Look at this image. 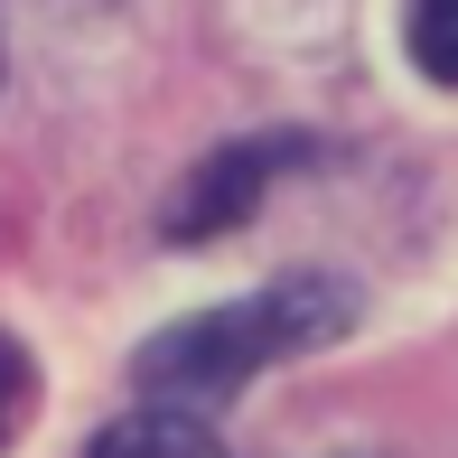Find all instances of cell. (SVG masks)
<instances>
[{"label": "cell", "instance_id": "6da1fadb", "mask_svg": "<svg viewBox=\"0 0 458 458\" xmlns=\"http://www.w3.org/2000/svg\"><path fill=\"white\" fill-rule=\"evenodd\" d=\"M356 318V290L346 281H272L234 309H206V318H178L140 346V393L169 411H206L225 393H243L262 365L300 356V346H327Z\"/></svg>", "mask_w": 458, "mask_h": 458}, {"label": "cell", "instance_id": "3957f363", "mask_svg": "<svg viewBox=\"0 0 458 458\" xmlns=\"http://www.w3.org/2000/svg\"><path fill=\"white\" fill-rule=\"evenodd\" d=\"M85 458H225V449H216V430H206L197 411L150 403V411H131V421H113Z\"/></svg>", "mask_w": 458, "mask_h": 458}, {"label": "cell", "instance_id": "7a4b0ae2", "mask_svg": "<svg viewBox=\"0 0 458 458\" xmlns=\"http://www.w3.org/2000/svg\"><path fill=\"white\" fill-rule=\"evenodd\" d=\"M290 159H300V140H243V150H216L197 178H187V197L169 206V234H178V243L225 234L234 216H253V197L290 169Z\"/></svg>", "mask_w": 458, "mask_h": 458}, {"label": "cell", "instance_id": "5b68a950", "mask_svg": "<svg viewBox=\"0 0 458 458\" xmlns=\"http://www.w3.org/2000/svg\"><path fill=\"white\" fill-rule=\"evenodd\" d=\"M10 421H19V356L0 346V430H10Z\"/></svg>", "mask_w": 458, "mask_h": 458}, {"label": "cell", "instance_id": "277c9868", "mask_svg": "<svg viewBox=\"0 0 458 458\" xmlns=\"http://www.w3.org/2000/svg\"><path fill=\"white\" fill-rule=\"evenodd\" d=\"M403 38L430 85H458V0H403Z\"/></svg>", "mask_w": 458, "mask_h": 458}]
</instances>
